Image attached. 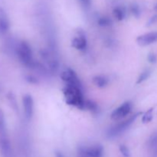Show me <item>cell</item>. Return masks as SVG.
I'll use <instances>...</instances> for the list:
<instances>
[{"label":"cell","mask_w":157,"mask_h":157,"mask_svg":"<svg viewBox=\"0 0 157 157\" xmlns=\"http://www.w3.org/2000/svg\"><path fill=\"white\" fill-rule=\"evenodd\" d=\"M65 102L68 105L75 106L81 110L85 109V100L82 93V89L75 86L67 85L63 89Z\"/></svg>","instance_id":"obj_1"},{"label":"cell","mask_w":157,"mask_h":157,"mask_svg":"<svg viewBox=\"0 0 157 157\" xmlns=\"http://www.w3.org/2000/svg\"><path fill=\"white\" fill-rule=\"evenodd\" d=\"M81 1L84 4L87 5V6H88V5H90V0H81Z\"/></svg>","instance_id":"obj_27"},{"label":"cell","mask_w":157,"mask_h":157,"mask_svg":"<svg viewBox=\"0 0 157 157\" xmlns=\"http://www.w3.org/2000/svg\"><path fill=\"white\" fill-rule=\"evenodd\" d=\"M56 157H64L62 155V153H60V152H57L56 153Z\"/></svg>","instance_id":"obj_28"},{"label":"cell","mask_w":157,"mask_h":157,"mask_svg":"<svg viewBox=\"0 0 157 157\" xmlns=\"http://www.w3.org/2000/svg\"><path fill=\"white\" fill-rule=\"evenodd\" d=\"M85 109H87L91 112H98V106L94 101H85Z\"/></svg>","instance_id":"obj_18"},{"label":"cell","mask_w":157,"mask_h":157,"mask_svg":"<svg viewBox=\"0 0 157 157\" xmlns=\"http://www.w3.org/2000/svg\"><path fill=\"white\" fill-rule=\"evenodd\" d=\"M0 148L3 157H13L10 141L6 136H2L0 140Z\"/></svg>","instance_id":"obj_11"},{"label":"cell","mask_w":157,"mask_h":157,"mask_svg":"<svg viewBox=\"0 0 157 157\" xmlns=\"http://www.w3.org/2000/svg\"><path fill=\"white\" fill-rule=\"evenodd\" d=\"M17 55L20 61L27 67H33L35 61L33 60L32 50L31 46L26 41H21L17 47Z\"/></svg>","instance_id":"obj_2"},{"label":"cell","mask_w":157,"mask_h":157,"mask_svg":"<svg viewBox=\"0 0 157 157\" xmlns=\"http://www.w3.org/2000/svg\"><path fill=\"white\" fill-rule=\"evenodd\" d=\"M149 148L157 156V131L151 135L148 141Z\"/></svg>","instance_id":"obj_14"},{"label":"cell","mask_w":157,"mask_h":157,"mask_svg":"<svg viewBox=\"0 0 157 157\" xmlns=\"http://www.w3.org/2000/svg\"><path fill=\"white\" fill-rule=\"evenodd\" d=\"M25 117L27 121H31L34 113V101L30 94H25L22 98Z\"/></svg>","instance_id":"obj_7"},{"label":"cell","mask_w":157,"mask_h":157,"mask_svg":"<svg viewBox=\"0 0 157 157\" xmlns=\"http://www.w3.org/2000/svg\"><path fill=\"white\" fill-rule=\"evenodd\" d=\"M131 12L133 14L134 16H136V18L140 16V8L138 7L137 5H133V6L131 7Z\"/></svg>","instance_id":"obj_23"},{"label":"cell","mask_w":157,"mask_h":157,"mask_svg":"<svg viewBox=\"0 0 157 157\" xmlns=\"http://www.w3.org/2000/svg\"><path fill=\"white\" fill-rule=\"evenodd\" d=\"M150 74H151V71L148 69L145 70L144 71H143L142 73L140 74V75L138 78L137 81H136V84H141L142 82H144V81L147 80L149 78V77L150 76Z\"/></svg>","instance_id":"obj_19"},{"label":"cell","mask_w":157,"mask_h":157,"mask_svg":"<svg viewBox=\"0 0 157 157\" xmlns=\"http://www.w3.org/2000/svg\"><path fill=\"white\" fill-rule=\"evenodd\" d=\"M5 131V117L3 112L0 110V132L4 133Z\"/></svg>","instance_id":"obj_22"},{"label":"cell","mask_w":157,"mask_h":157,"mask_svg":"<svg viewBox=\"0 0 157 157\" xmlns=\"http://www.w3.org/2000/svg\"><path fill=\"white\" fill-rule=\"evenodd\" d=\"M138 44L140 46H147L157 41V32H152L140 35L136 38Z\"/></svg>","instance_id":"obj_9"},{"label":"cell","mask_w":157,"mask_h":157,"mask_svg":"<svg viewBox=\"0 0 157 157\" xmlns=\"http://www.w3.org/2000/svg\"><path fill=\"white\" fill-rule=\"evenodd\" d=\"M140 114H141V113H136V114L130 117L129 119L126 120V121H122V122L116 124V125L112 127L110 129H109L108 132H107V136H108V137L114 138L116 137V136L121 135V133H124V131H126V130L130 127V125L136 121V119L137 118V117L139 116Z\"/></svg>","instance_id":"obj_3"},{"label":"cell","mask_w":157,"mask_h":157,"mask_svg":"<svg viewBox=\"0 0 157 157\" xmlns=\"http://www.w3.org/2000/svg\"><path fill=\"white\" fill-rule=\"evenodd\" d=\"M61 78L67 85L75 86V87L82 89V84H81L79 78L72 69L68 68L66 71H64L61 74Z\"/></svg>","instance_id":"obj_4"},{"label":"cell","mask_w":157,"mask_h":157,"mask_svg":"<svg viewBox=\"0 0 157 157\" xmlns=\"http://www.w3.org/2000/svg\"><path fill=\"white\" fill-rule=\"evenodd\" d=\"M108 79L105 76L98 75V76H95L93 78V83L97 87H100V88L105 87L108 84Z\"/></svg>","instance_id":"obj_13"},{"label":"cell","mask_w":157,"mask_h":157,"mask_svg":"<svg viewBox=\"0 0 157 157\" xmlns=\"http://www.w3.org/2000/svg\"><path fill=\"white\" fill-rule=\"evenodd\" d=\"M148 61L152 64H155L157 61V55L154 53H150L148 55Z\"/></svg>","instance_id":"obj_25"},{"label":"cell","mask_w":157,"mask_h":157,"mask_svg":"<svg viewBox=\"0 0 157 157\" xmlns=\"http://www.w3.org/2000/svg\"><path fill=\"white\" fill-rule=\"evenodd\" d=\"M132 104L130 102H125L122 105L114 110L111 113V119L113 121H119L130 114L132 110Z\"/></svg>","instance_id":"obj_5"},{"label":"cell","mask_w":157,"mask_h":157,"mask_svg":"<svg viewBox=\"0 0 157 157\" xmlns=\"http://www.w3.org/2000/svg\"><path fill=\"white\" fill-rule=\"evenodd\" d=\"M113 15L118 21H122L124 19L126 15V12L124 9L121 7H117L113 9Z\"/></svg>","instance_id":"obj_15"},{"label":"cell","mask_w":157,"mask_h":157,"mask_svg":"<svg viewBox=\"0 0 157 157\" xmlns=\"http://www.w3.org/2000/svg\"><path fill=\"white\" fill-rule=\"evenodd\" d=\"M111 24V20L107 17H102L98 20V25L102 27H107Z\"/></svg>","instance_id":"obj_20"},{"label":"cell","mask_w":157,"mask_h":157,"mask_svg":"<svg viewBox=\"0 0 157 157\" xmlns=\"http://www.w3.org/2000/svg\"><path fill=\"white\" fill-rule=\"evenodd\" d=\"M153 107H151L150 109H149L147 112L145 113V114L143 116L142 121L144 124H147V123H150V121L153 120Z\"/></svg>","instance_id":"obj_17"},{"label":"cell","mask_w":157,"mask_h":157,"mask_svg":"<svg viewBox=\"0 0 157 157\" xmlns=\"http://www.w3.org/2000/svg\"><path fill=\"white\" fill-rule=\"evenodd\" d=\"M155 9H156V10L157 11V5H156V6H155Z\"/></svg>","instance_id":"obj_29"},{"label":"cell","mask_w":157,"mask_h":157,"mask_svg":"<svg viewBox=\"0 0 157 157\" xmlns=\"http://www.w3.org/2000/svg\"><path fill=\"white\" fill-rule=\"evenodd\" d=\"M120 151H121V154L123 155L124 157H130V153L129 149L127 148V146L125 145H121L120 146Z\"/></svg>","instance_id":"obj_21"},{"label":"cell","mask_w":157,"mask_h":157,"mask_svg":"<svg viewBox=\"0 0 157 157\" xmlns=\"http://www.w3.org/2000/svg\"><path fill=\"white\" fill-rule=\"evenodd\" d=\"M156 21H157V15H154V16H153L151 18H150V20H149L147 25H148V26L154 24V23L156 22Z\"/></svg>","instance_id":"obj_26"},{"label":"cell","mask_w":157,"mask_h":157,"mask_svg":"<svg viewBox=\"0 0 157 157\" xmlns=\"http://www.w3.org/2000/svg\"><path fill=\"white\" fill-rule=\"evenodd\" d=\"M40 55L51 71H57V69L58 68V62L52 52L48 50H41L40 52Z\"/></svg>","instance_id":"obj_6"},{"label":"cell","mask_w":157,"mask_h":157,"mask_svg":"<svg viewBox=\"0 0 157 157\" xmlns=\"http://www.w3.org/2000/svg\"><path fill=\"white\" fill-rule=\"evenodd\" d=\"M83 150L87 157H102L104 155V148L99 144L83 147Z\"/></svg>","instance_id":"obj_10"},{"label":"cell","mask_w":157,"mask_h":157,"mask_svg":"<svg viewBox=\"0 0 157 157\" xmlns=\"http://www.w3.org/2000/svg\"><path fill=\"white\" fill-rule=\"evenodd\" d=\"M7 98L12 108H13L15 110H16V111H18V104H17V101H16V99H15V95H14L12 92H9V93L7 94Z\"/></svg>","instance_id":"obj_16"},{"label":"cell","mask_w":157,"mask_h":157,"mask_svg":"<svg viewBox=\"0 0 157 157\" xmlns=\"http://www.w3.org/2000/svg\"><path fill=\"white\" fill-rule=\"evenodd\" d=\"M71 45L75 48L78 49L79 51L85 50L87 45V41L86 35L84 31L81 30V29L78 31L76 36L72 40Z\"/></svg>","instance_id":"obj_8"},{"label":"cell","mask_w":157,"mask_h":157,"mask_svg":"<svg viewBox=\"0 0 157 157\" xmlns=\"http://www.w3.org/2000/svg\"><path fill=\"white\" fill-rule=\"evenodd\" d=\"M9 29V21L7 14L0 8V35H4Z\"/></svg>","instance_id":"obj_12"},{"label":"cell","mask_w":157,"mask_h":157,"mask_svg":"<svg viewBox=\"0 0 157 157\" xmlns=\"http://www.w3.org/2000/svg\"><path fill=\"white\" fill-rule=\"evenodd\" d=\"M25 80L28 81V82L30 83V84H36L38 83V79H37L35 77L32 76V75H27V76L25 77Z\"/></svg>","instance_id":"obj_24"}]
</instances>
